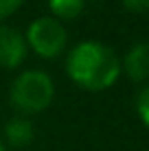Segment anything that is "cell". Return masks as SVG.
<instances>
[{"label": "cell", "mask_w": 149, "mask_h": 151, "mask_svg": "<svg viewBox=\"0 0 149 151\" xmlns=\"http://www.w3.org/2000/svg\"><path fill=\"white\" fill-rule=\"evenodd\" d=\"M29 55V46L24 33L9 24H0V66L7 70H15L24 64Z\"/></svg>", "instance_id": "277c9868"}, {"label": "cell", "mask_w": 149, "mask_h": 151, "mask_svg": "<svg viewBox=\"0 0 149 151\" xmlns=\"http://www.w3.org/2000/svg\"><path fill=\"white\" fill-rule=\"evenodd\" d=\"M121 72L134 83L149 81V42H136L121 57Z\"/></svg>", "instance_id": "5b68a950"}, {"label": "cell", "mask_w": 149, "mask_h": 151, "mask_svg": "<svg viewBox=\"0 0 149 151\" xmlns=\"http://www.w3.org/2000/svg\"><path fill=\"white\" fill-rule=\"evenodd\" d=\"M27 46L42 59H57L68 48V31L53 15H40L27 27Z\"/></svg>", "instance_id": "3957f363"}, {"label": "cell", "mask_w": 149, "mask_h": 151, "mask_svg": "<svg viewBox=\"0 0 149 151\" xmlns=\"http://www.w3.org/2000/svg\"><path fill=\"white\" fill-rule=\"evenodd\" d=\"M0 151H9V149H7V145H4L2 140H0Z\"/></svg>", "instance_id": "8fae6325"}, {"label": "cell", "mask_w": 149, "mask_h": 151, "mask_svg": "<svg viewBox=\"0 0 149 151\" xmlns=\"http://www.w3.org/2000/svg\"><path fill=\"white\" fill-rule=\"evenodd\" d=\"M134 107H136V114H138V118H140V123L149 129V83H145V86L140 88V92L136 94Z\"/></svg>", "instance_id": "ba28073f"}, {"label": "cell", "mask_w": 149, "mask_h": 151, "mask_svg": "<svg viewBox=\"0 0 149 151\" xmlns=\"http://www.w3.org/2000/svg\"><path fill=\"white\" fill-rule=\"evenodd\" d=\"M127 11H134V13H147L149 11V0H123Z\"/></svg>", "instance_id": "30bf717a"}, {"label": "cell", "mask_w": 149, "mask_h": 151, "mask_svg": "<svg viewBox=\"0 0 149 151\" xmlns=\"http://www.w3.org/2000/svg\"><path fill=\"white\" fill-rule=\"evenodd\" d=\"M46 2H48L50 15L57 18L59 22L79 18L86 7V0H46Z\"/></svg>", "instance_id": "52a82bcc"}, {"label": "cell", "mask_w": 149, "mask_h": 151, "mask_svg": "<svg viewBox=\"0 0 149 151\" xmlns=\"http://www.w3.org/2000/svg\"><path fill=\"white\" fill-rule=\"evenodd\" d=\"M2 136L4 140L2 142L7 147H13V149H22L27 145L33 142L35 138V127L31 123V118L27 116H13L4 123V129H2Z\"/></svg>", "instance_id": "8992f818"}, {"label": "cell", "mask_w": 149, "mask_h": 151, "mask_svg": "<svg viewBox=\"0 0 149 151\" xmlns=\"http://www.w3.org/2000/svg\"><path fill=\"white\" fill-rule=\"evenodd\" d=\"M22 4H24V0H0V22L7 20L9 15H13Z\"/></svg>", "instance_id": "9c48e42d"}, {"label": "cell", "mask_w": 149, "mask_h": 151, "mask_svg": "<svg viewBox=\"0 0 149 151\" xmlns=\"http://www.w3.org/2000/svg\"><path fill=\"white\" fill-rule=\"evenodd\" d=\"M64 68L75 86L90 92H101L119 81L121 57L103 42L83 40L66 53Z\"/></svg>", "instance_id": "6da1fadb"}, {"label": "cell", "mask_w": 149, "mask_h": 151, "mask_svg": "<svg viewBox=\"0 0 149 151\" xmlns=\"http://www.w3.org/2000/svg\"><path fill=\"white\" fill-rule=\"evenodd\" d=\"M55 99V81L46 70L29 68L11 81L9 101L20 114H40Z\"/></svg>", "instance_id": "7a4b0ae2"}]
</instances>
